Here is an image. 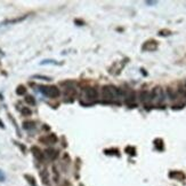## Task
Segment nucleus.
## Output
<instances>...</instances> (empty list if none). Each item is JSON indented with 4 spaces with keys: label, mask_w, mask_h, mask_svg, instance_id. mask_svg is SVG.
Masks as SVG:
<instances>
[{
    "label": "nucleus",
    "mask_w": 186,
    "mask_h": 186,
    "mask_svg": "<svg viewBox=\"0 0 186 186\" xmlns=\"http://www.w3.org/2000/svg\"><path fill=\"white\" fill-rule=\"evenodd\" d=\"M120 95L121 91L119 89H116V86H104L102 89V97L108 100V101L114 100L116 98L120 97Z\"/></svg>",
    "instance_id": "obj_1"
},
{
    "label": "nucleus",
    "mask_w": 186,
    "mask_h": 186,
    "mask_svg": "<svg viewBox=\"0 0 186 186\" xmlns=\"http://www.w3.org/2000/svg\"><path fill=\"white\" fill-rule=\"evenodd\" d=\"M40 92L48 98H58L59 94H61V91L58 90L57 86H40Z\"/></svg>",
    "instance_id": "obj_2"
},
{
    "label": "nucleus",
    "mask_w": 186,
    "mask_h": 186,
    "mask_svg": "<svg viewBox=\"0 0 186 186\" xmlns=\"http://www.w3.org/2000/svg\"><path fill=\"white\" fill-rule=\"evenodd\" d=\"M150 97H151V101H154L159 103V102H162L163 99H165V93H163V90L160 87V86H157L155 89H153V91L150 93Z\"/></svg>",
    "instance_id": "obj_3"
},
{
    "label": "nucleus",
    "mask_w": 186,
    "mask_h": 186,
    "mask_svg": "<svg viewBox=\"0 0 186 186\" xmlns=\"http://www.w3.org/2000/svg\"><path fill=\"white\" fill-rule=\"evenodd\" d=\"M83 97L86 98L88 101H95L97 97H98L97 89H95V87H87V89L85 90Z\"/></svg>",
    "instance_id": "obj_4"
},
{
    "label": "nucleus",
    "mask_w": 186,
    "mask_h": 186,
    "mask_svg": "<svg viewBox=\"0 0 186 186\" xmlns=\"http://www.w3.org/2000/svg\"><path fill=\"white\" fill-rule=\"evenodd\" d=\"M144 51H155L158 48V42L155 40H149L142 46Z\"/></svg>",
    "instance_id": "obj_5"
},
{
    "label": "nucleus",
    "mask_w": 186,
    "mask_h": 186,
    "mask_svg": "<svg viewBox=\"0 0 186 186\" xmlns=\"http://www.w3.org/2000/svg\"><path fill=\"white\" fill-rule=\"evenodd\" d=\"M40 141H42L44 144H55V143H57V137L54 133H50L46 137L40 138Z\"/></svg>",
    "instance_id": "obj_6"
},
{
    "label": "nucleus",
    "mask_w": 186,
    "mask_h": 186,
    "mask_svg": "<svg viewBox=\"0 0 186 186\" xmlns=\"http://www.w3.org/2000/svg\"><path fill=\"white\" fill-rule=\"evenodd\" d=\"M31 151H32V154L36 156V159H37V160H39V161L44 160V154H42V152L40 151V148H38L37 146H33Z\"/></svg>",
    "instance_id": "obj_7"
},
{
    "label": "nucleus",
    "mask_w": 186,
    "mask_h": 186,
    "mask_svg": "<svg viewBox=\"0 0 186 186\" xmlns=\"http://www.w3.org/2000/svg\"><path fill=\"white\" fill-rule=\"evenodd\" d=\"M40 175H41V178H42V183H44L45 185H48V184H49V180H48V179H49V176H48V171H47L46 169L42 170Z\"/></svg>",
    "instance_id": "obj_8"
},
{
    "label": "nucleus",
    "mask_w": 186,
    "mask_h": 186,
    "mask_svg": "<svg viewBox=\"0 0 186 186\" xmlns=\"http://www.w3.org/2000/svg\"><path fill=\"white\" fill-rule=\"evenodd\" d=\"M141 100L144 102V103L151 101V97H150V93L147 92V91H143V92L141 93Z\"/></svg>",
    "instance_id": "obj_9"
},
{
    "label": "nucleus",
    "mask_w": 186,
    "mask_h": 186,
    "mask_svg": "<svg viewBox=\"0 0 186 186\" xmlns=\"http://www.w3.org/2000/svg\"><path fill=\"white\" fill-rule=\"evenodd\" d=\"M46 154H47V156H49L51 160H54V159H56V157L58 156L57 151H55V149H50V148L46 151Z\"/></svg>",
    "instance_id": "obj_10"
},
{
    "label": "nucleus",
    "mask_w": 186,
    "mask_h": 186,
    "mask_svg": "<svg viewBox=\"0 0 186 186\" xmlns=\"http://www.w3.org/2000/svg\"><path fill=\"white\" fill-rule=\"evenodd\" d=\"M25 102L31 105V106H34V105H36V99H34L32 95H26V97H25Z\"/></svg>",
    "instance_id": "obj_11"
},
{
    "label": "nucleus",
    "mask_w": 186,
    "mask_h": 186,
    "mask_svg": "<svg viewBox=\"0 0 186 186\" xmlns=\"http://www.w3.org/2000/svg\"><path fill=\"white\" fill-rule=\"evenodd\" d=\"M25 93H26V89L23 85H20L16 89V94H18V95H24Z\"/></svg>",
    "instance_id": "obj_12"
},
{
    "label": "nucleus",
    "mask_w": 186,
    "mask_h": 186,
    "mask_svg": "<svg viewBox=\"0 0 186 186\" xmlns=\"http://www.w3.org/2000/svg\"><path fill=\"white\" fill-rule=\"evenodd\" d=\"M23 127H24L25 130H30V129L34 127V123L33 122H24L23 123Z\"/></svg>",
    "instance_id": "obj_13"
},
{
    "label": "nucleus",
    "mask_w": 186,
    "mask_h": 186,
    "mask_svg": "<svg viewBox=\"0 0 186 186\" xmlns=\"http://www.w3.org/2000/svg\"><path fill=\"white\" fill-rule=\"evenodd\" d=\"M22 114L24 115V116H30V115L32 114V111L29 109V108H26V107H24V108H22Z\"/></svg>",
    "instance_id": "obj_14"
},
{
    "label": "nucleus",
    "mask_w": 186,
    "mask_h": 186,
    "mask_svg": "<svg viewBox=\"0 0 186 186\" xmlns=\"http://www.w3.org/2000/svg\"><path fill=\"white\" fill-rule=\"evenodd\" d=\"M25 178H28V182H29L31 185L36 186V180H34V178L31 177V176H29V175H26V176H25Z\"/></svg>",
    "instance_id": "obj_15"
},
{
    "label": "nucleus",
    "mask_w": 186,
    "mask_h": 186,
    "mask_svg": "<svg viewBox=\"0 0 186 186\" xmlns=\"http://www.w3.org/2000/svg\"><path fill=\"white\" fill-rule=\"evenodd\" d=\"M33 78H38V79H44V80H50V79H51L50 77H47V76H39V75H36V76H33Z\"/></svg>",
    "instance_id": "obj_16"
},
{
    "label": "nucleus",
    "mask_w": 186,
    "mask_h": 186,
    "mask_svg": "<svg viewBox=\"0 0 186 186\" xmlns=\"http://www.w3.org/2000/svg\"><path fill=\"white\" fill-rule=\"evenodd\" d=\"M47 63H55V64H56V62H55V61H53V60H51V61H50V60H48V61H42V62H41V64H47Z\"/></svg>",
    "instance_id": "obj_17"
}]
</instances>
